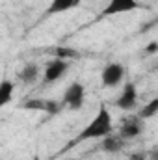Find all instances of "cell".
<instances>
[{"mask_svg":"<svg viewBox=\"0 0 158 160\" xmlns=\"http://www.w3.org/2000/svg\"><path fill=\"white\" fill-rule=\"evenodd\" d=\"M112 123H114V121H112L110 110L102 104V106L99 108V112L93 116V119L86 125V128L80 130V134L75 138L73 145H77L80 142H86V140H101V138H104L106 134H110V132L114 130V125H112Z\"/></svg>","mask_w":158,"mask_h":160,"instance_id":"6da1fadb","label":"cell"},{"mask_svg":"<svg viewBox=\"0 0 158 160\" xmlns=\"http://www.w3.org/2000/svg\"><path fill=\"white\" fill-rule=\"evenodd\" d=\"M84 101H86V88L80 82H73L65 89L62 104H63V108H69L71 112H77L84 106Z\"/></svg>","mask_w":158,"mask_h":160,"instance_id":"7a4b0ae2","label":"cell"},{"mask_svg":"<svg viewBox=\"0 0 158 160\" xmlns=\"http://www.w3.org/2000/svg\"><path fill=\"white\" fill-rule=\"evenodd\" d=\"M140 8V2L138 0H110L102 11L99 13L97 21L99 19H106V17H114V15H121V13H128V11H134Z\"/></svg>","mask_w":158,"mask_h":160,"instance_id":"3957f363","label":"cell"},{"mask_svg":"<svg viewBox=\"0 0 158 160\" xmlns=\"http://www.w3.org/2000/svg\"><path fill=\"white\" fill-rule=\"evenodd\" d=\"M69 69V62L67 60H60L54 58L45 65V73H43V84H54L56 80H60Z\"/></svg>","mask_w":158,"mask_h":160,"instance_id":"277c9868","label":"cell"},{"mask_svg":"<svg viewBox=\"0 0 158 160\" xmlns=\"http://www.w3.org/2000/svg\"><path fill=\"white\" fill-rule=\"evenodd\" d=\"M125 77V67L121 63H108L102 73H101V80L104 88H116L121 84V80Z\"/></svg>","mask_w":158,"mask_h":160,"instance_id":"5b68a950","label":"cell"},{"mask_svg":"<svg viewBox=\"0 0 158 160\" xmlns=\"http://www.w3.org/2000/svg\"><path fill=\"white\" fill-rule=\"evenodd\" d=\"M138 104V89H136V84L132 82H126L121 95L116 99V106L121 108V110H132L136 108Z\"/></svg>","mask_w":158,"mask_h":160,"instance_id":"8992f818","label":"cell"},{"mask_svg":"<svg viewBox=\"0 0 158 160\" xmlns=\"http://www.w3.org/2000/svg\"><path fill=\"white\" fill-rule=\"evenodd\" d=\"M141 132H143V121L140 119L138 116L123 121V125L119 128V136L123 140H134V138L141 136Z\"/></svg>","mask_w":158,"mask_h":160,"instance_id":"52a82bcc","label":"cell"},{"mask_svg":"<svg viewBox=\"0 0 158 160\" xmlns=\"http://www.w3.org/2000/svg\"><path fill=\"white\" fill-rule=\"evenodd\" d=\"M123 145H125V140H123L119 134H114V132H110V134H106L104 138H101V149H102L104 153L117 155L119 151L123 149Z\"/></svg>","mask_w":158,"mask_h":160,"instance_id":"ba28073f","label":"cell"},{"mask_svg":"<svg viewBox=\"0 0 158 160\" xmlns=\"http://www.w3.org/2000/svg\"><path fill=\"white\" fill-rule=\"evenodd\" d=\"M80 4V0H50L48 8H47V15H60V13H65V11H71L75 9Z\"/></svg>","mask_w":158,"mask_h":160,"instance_id":"9c48e42d","label":"cell"},{"mask_svg":"<svg viewBox=\"0 0 158 160\" xmlns=\"http://www.w3.org/2000/svg\"><path fill=\"white\" fill-rule=\"evenodd\" d=\"M39 75H41L39 65H36V63H28V65H24V67L19 71L17 78L21 80L22 84H34L36 80L39 78Z\"/></svg>","mask_w":158,"mask_h":160,"instance_id":"30bf717a","label":"cell"},{"mask_svg":"<svg viewBox=\"0 0 158 160\" xmlns=\"http://www.w3.org/2000/svg\"><path fill=\"white\" fill-rule=\"evenodd\" d=\"M13 91H15V84L11 80H2L0 82V108L6 106L13 99Z\"/></svg>","mask_w":158,"mask_h":160,"instance_id":"8fae6325","label":"cell"},{"mask_svg":"<svg viewBox=\"0 0 158 160\" xmlns=\"http://www.w3.org/2000/svg\"><path fill=\"white\" fill-rule=\"evenodd\" d=\"M156 112H158V97H155V99H151V101L138 112V118H140L141 121L151 119V118L156 116Z\"/></svg>","mask_w":158,"mask_h":160,"instance_id":"7c38bea8","label":"cell"},{"mask_svg":"<svg viewBox=\"0 0 158 160\" xmlns=\"http://www.w3.org/2000/svg\"><path fill=\"white\" fill-rule=\"evenodd\" d=\"M45 102H47V99L34 97V99L24 101V102H22V108H24V110H34V112H43V110H45Z\"/></svg>","mask_w":158,"mask_h":160,"instance_id":"4fadbf2b","label":"cell"},{"mask_svg":"<svg viewBox=\"0 0 158 160\" xmlns=\"http://www.w3.org/2000/svg\"><path fill=\"white\" fill-rule=\"evenodd\" d=\"M63 110V104H62V101H54V99H47V102H45V114L47 116H58L60 112Z\"/></svg>","mask_w":158,"mask_h":160,"instance_id":"5bb4252c","label":"cell"},{"mask_svg":"<svg viewBox=\"0 0 158 160\" xmlns=\"http://www.w3.org/2000/svg\"><path fill=\"white\" fill-rule=\"evenodd\" d=\"M54 56L60 58V60H71V58H77L78 52L71 47H56L54 48Z\"/></svg>","mask_w":158,"mask_h":160,"instance_id":"9a60e30c","label":"cell"},{"mask_svg":"<svg viewBox=\"0 0 158 160\" xmlns=\"http://www.w3.org/2000/svg\"><path fill=\"white\" fill-rule=\"evenodd\" d=\"M156 50H158V41H151V43L143 48V54H145V56H153V54H156Z\"/></svg>","mask_w":158,"mask_h":160,"instance_id":"2e32d148","label":"cell"},{"mask_svg":"<svg viewBox=\"0 0 158 160\" xmlns=\"http://www.w3.org/2000/svg\"><path fill=\"white\" fill-rule=\"evenodd\" d=\"M128 160H147V153L145 151H134L128 155Z\"/></svg>","mask_w":158,"mask_h":160,"instance_id":"e0dca14e","label":"cell"},{"mask_svg":"<svg viewBox=\"0 0 158 160\" xmlns=\"http://www.w3.org/2000/svg\"><path fill=\"white\" fill-rule=\"evenodd\" d=\"M32 160H41V158H39V155H36V157H34Z\"/></svg>","mask_w":158,"mask_h":160,"instance_id":"ac0fdd59","label":"cell"}]
</instances>
